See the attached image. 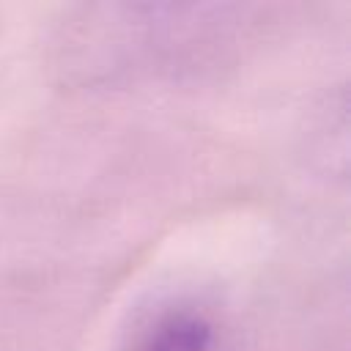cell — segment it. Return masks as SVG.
Segmentation results:
<instances>
[{
    "label": "cell",
    "instance_id": "6da1fadb",
    "mask_svg": "<svg viewBox=\"0 0 351 351\" xmlns=\"http://www.w3.org/2000/svg\"><path fill=\"white\" fill-rule=\"evenodd\" d=\"M214 326L206 315L176 307L159 313L132 343L129 351H211Z\"/></svg>",
    "mask_w": 351,
    "mask_h": 351
}]
</instances>
